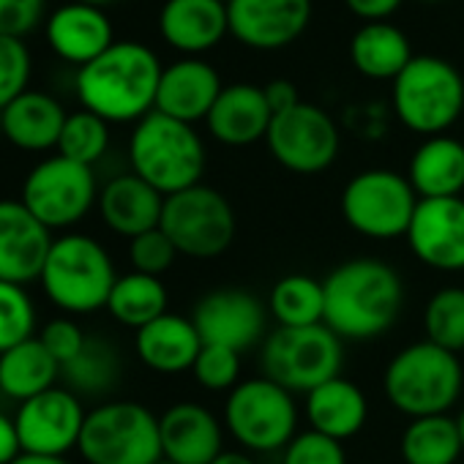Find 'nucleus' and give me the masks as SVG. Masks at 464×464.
I'll return each mask as SVG.
<instances>
[{"mask_svg":"<svg viewBox=\"0 0 464 464\" xmlns=\"http://www.w3.org/2000/svg\"><path fill=\"white\" fill-rule=\"evenodd\" d=\"M218 4H224V6H227V4H229V0H218Z\"/></svg>","mask_w":464,"mask_h":464,"instance_id":"52","label":"nucleus"},{"mask_svg":"<svg viewBox=\"0 0 464 464\" xmlns=\"http://www.w3.org/2000/svg\"><path fill=\"white\" fill-rule=\"evenodd\" d=\"M393 107L410 131L440 137L464 110V80L453 63L437 55H415L393 80Z\"/></svg>","mask_w":464,"mask_h":464,"instance_id":"6","label":"nucleus"},{"mask_svg":"<svg viewBox=\"0 0 464 464\" xmlns=\"http://www.w3.org/2000/svg\"><path fill=\"white\" fill-rule=\"evenodd\" d=\"M20 453H23V445H20L14 418L0 412V464H12Z\"/></svg>","mask_w":464,"mask_h":464,"instance_id":"46","label":"nucleus"},{"mask_svg":"<svg viewBox=\"0 0 464 464\" xmlns=\"http://www.w3.org/2000/svg\"><path fill=\"white\" fill-rule=\"evenodd\" d=\"M461 450L459 420L448 415L412 418L401 434V459L407 464H456Z\"/></svg>","mask_w":464,"mask_h":464,"instance_id":"32","label":"nucleus"},{"mask_svg":"<svg viewBox=\"0 0 464 464\" xmlns=\"http://www.w3.org/2000/svg\"><path fill=\"white\" fill-rule=\"evenodd\" d=\"M53 249V232L23 205L0 199V282L31 285L42 276Z\"/></svg>","mask_w":464,"mask_h":464,"instance_id":"18","label":"nucleus"},{"mask_svg":"<svg viewBox=\"0 0 464 464\" xmlns=\"http://www.w3.org/2000/svg\"><path fill=\"white\" fill-rule=\"evenodd\" d=\"M99 210L112 232L131 241L161 224L164 194H159L140 175L126 172L104 183L99 194Z\"/></svg>","mask_w":464,"mask_h":464,"instance_id":"23","label":"nucleus"},{"mask_svg":"<svg viewBox=\"0 0 464 464\" xmlns=\"http://www.w3.org/2000/svg\"><path fill=\"white\" fill-rule=\"evenodd\" d=\"M194 380L208 391H229L238 385L241 377V353L221 347V344H202L194 366Z\"/></svg>","mask_w":464,"mask_h":464,"instance_id":"38","label":"nucleus"},{"mask_svg":"<svg viewBox=\"0 0 464 464\" xmlns=\"http://www.w3.org/2000/svg\"><path fill=\"white\" fill-rule=\"evenodd\" d=\"M191 323L202 344L244 353L266 336V306L246 290L221 287L197 301Z\"/></svg>","mask_w":464,"mask_h":464,"instance_id":"15","label":"nucleus"},{"mask_svg":"<svg viewBox=\"0 0 464 464\" xmlns=\"http://www.w3.org/2000/svg\"><path fill=\"white\" fill-rule=\"evenodd\" d=\"M66 118L69 112L55 96L44 91H25L6 110H0V131L20 150L44 153L58 148Z\"/></svg>","mask_w":464,"mask_h":464,"instance_id":"24","label":"nucleus"},{"mask_svg":"<svg viewBox=\"0 0 464 464\" xmlns=\"http://www.w3.org/2000/svg\"><path fill=\"white\" fill-rule=\"evenodd\" d=\"M426 4H434V0H426Z\"/></svg>","mask_w":464,"mask_h":464,"instance_id":"53","label":"nucleus"},{"mask_svg":"<svg viewBox=\"0 0 464 464\" xmlns=\"http://www.w3.org/2000/svg\"><path fill=\"white\" fill-rule=\"evenodd\" d=\"M344 353L342 339L323 323L306 328H276L266 336L260 363L268 380L282 388L309 393L339 377Z\"/></svg>","mask_w":464,"mask_h":464,"instance_id":"9","label":"nucleus"},{"mask_svg":"<svg viewBox=\"0 0 464 464\" xmlns=\"http://www.w3.org/2000/svg\"><path fill=\"white\" fill-rule=\"evenodd\" d=\"M72 393L104 396L121 382V355L107 339L88 336L82 353L61 369Z\"/></svg>","mask_w":464,"mask_h":464,"instance_id":"34","label":"nucleus"},{"mask_svg":"<svg viewBox=\"0 0 464 464\" xmlns=\"http://www.w3.org/2000/svg\"><path fill=\"white\" fill-rule=\"evenodd\" d=\"M306 415L312 431H320L342 442L363 429L369 415V401L353 380L339 374L306 393Z\"/></svg>","mask_w":464,"mask_h":464,"instance_id":"27","label":"nucleus"},{"mask_svg":"<svg viewBox=\"0 0 464 464\" xmlns=\"http://www.w3.org/2000/svg\"><path fill=\"white\" fill-rule=\"evenodd\" d=\"M77 4H91V6L104 9V6H110V4H118V0H77Z\"/></svg>","mask_w":464,"mask_h":464,"instance_id":"49","label":"nucleus"},{"mask_svg":"<svg viewBox=\"0 0 464 464\" xmlns=\"http://www.w3.org/2000/svg\"><path fill=\"white\" fill-rule=\"evenodd\" d=\"M159 227L178 255L210 260L224 255L236 241V210L221 191L197 183L164 197Z\"/></svg>","mask_w":464,"mask_h":464,"instance_id":"8","label":"nucleus"},{"mask_svg":"<svg viewBox=\"0 0 464 464\" xmlns=\"http://www.w3.org/2000/svg\"><path fill=\"white\" fill-rule=\"evenodd\" d=\"M271 314L279 320L282 328H306V325H323L325 320V287L323 282L290 274L279 279L268 298Z\"/></svg>","mask_w":464,"mask_h":464,"instance_id":"33","label":"nucleus"},{"mask_svg":"<svg viewBox=\"0 0 464 464\" xmlns=\"http://www.w3.org/2000/svg\"><path fill=\"white\" fill-rule=\"evenodd\" d=\"M20 199L50 232L69 229L88 216L93 202H99L93 167L61 153L50 156L28 172Z\"/></svg>","mask_w":464,"mask_h":464,"instance_id":"12","label":"nucleus"},{"mask_svg":"<svg viewBox=\"0 0 464 464\" xmlns=\"http://www.w3.org/2000/svg\"><path fill=\"white\" fill-rule=\"evenodd\" d=\"M39 282L47 298L66 314H93L107 309L118 274L112 257L96 238L66 232L53 241Z\"/></svg>","mask_w":464,"mask_h":464,"instance_id":"5","label":"nucleus"},{"mask_svg":"<svg viewBox=\"0 0 464 464\" xmlns=\"http://www.w3.org/2000/svg\"><path fill=\"white\" fill-rule=\"evenodd\" d=\"M110 148V123L88 110L69 112L61 140H58V153L80 161L85 167H93Z\"/></svg>","mask_w":464,"mask_h":464,"instance_id":"36","label":"nucleus"},{"mask_svg":"<svg viewBox=\"0 0 464 464\" xmlns=\"http://www.w3.org/2000/svg\"><path fill=\"white\" fill-rule=\"evenodd\" d=\"M44 34L53 53L66 63H74L77 69L88 66L115 44L112 23L104 14V9L91 4H77V0L58 6L47 17Z\"/></svg>","mask_w":464,"mask_h":464,"instance_id":"19","label":"nucleus"},{"mask_svg":"<svg viewBox=\"0 0 464 464\" xmlns=\"http://www.w3.org/2000/svg\"><path fill=\"white\" fill-rule=\"evenodd\" d=\"M156 464H175V461H169V459H159Z\"/></svg>","mask_w":464,"mask_h":464,"instance_id":"51","label":"nucleus"},{"mask_svg":"<svg viewBox=\"0 0 464 464\" xmlns=\"http://www.w3.org/2000/svg\"><path fill=\"white\" fill-rule=\"evenodd\" d=\"M325 287V325L339 339L366 342L382 336L401 314L404 287L401 276L382 260H347L328 274Z\"/></svg>","mask_w":464,"mask_h":464,"instance_id":"1","label":"nucleus"},{"mask_svg":"<svg viewBox=\"0 0 464 464\" xmlns=\"http://www.w3.org/2000/svg\"><path fill=\"white\" fill-rule=\"evenodd\" d=\"M77 448L88 464H156L161 459L159 418L140 401H104L85 415Z\"/></svg>","mask_w":464,"mask_h":464,"instance_id":"7","label":"nucleus"},{"mask_svg":"<svg viewBox=\"0 0 464 464\" xmlns=\"http://www.w3.org/2000/svg\"><path fill=\"white\" fill-rule=\"evenodd\" d=\"M407 244L434 271H464V199H420L407 229Z\"/></svg>","mask_w":464,"mask_h":464,"instance_id":"16","label":"nucleus"},{"mask_svg":"<svg viewBox=\"0 0 464 464\" xmlns=\"http://www.w3.org/2000/svg\"><path fill=\"white\" fill-rule=\"evenodd\" d=\"M282 464H347V456L339 440L309 429L293 437V442L285 448Z\"/></svg>","mask_w":464,"mask_h":464,"instance_id":"41","label":"nucleus"},{"mask_svg":"<svg viewBox=\"0 0 464 464\" xmlns=\"http://www.w3.org/2000/svg\"><path fill=\"white\" fill-rule=\"evenodd\" d=\"M167 287L161 285L159 276L131 271L126 276H118L107 301V312L121 325L140 331L161 314H167Z\"/></svg>","mask_w":464,"mask_h":464,"instance_id":"31","label":"nucleus"},{"mask_svg":"<svg viewBox=\"0 0 464 464\" xmlns=\"http://www.w3.org/2000/svg\"><path fill=\"white\" fill-rule=\"evenodd\" d=\"M426 339L453 355L464 353V290L448 287L429 298L423 312Z\"/></svg>","mask_w":464,"mask_h":464,"instance_id":"35","label":"nucleus"},{"mask_svg":"<svg viewBox=\"0 0 464 464\" xmlns=\"http://www.w3.org/2000/svg\"><path fill=\"white\" fill-rule=\"evenodd\" d=\"M34 72L31 53L23 39L0 36V110H6L17 96L28 91Z\"/></svg>","mask_w":464,"mask_h":464,"instance_id":"39","label":"nucleus"},{"mask_svg":"<svg viewBox=\"0 0 464 464\" xmlns=\"http://www.w3.org/2000/svg\"><path fill=\"white\" fill-rule=\"evenodd\" d=\"M224 423L244 448L271 453L293 442L298 410L293 393L263 374L244 380L229 391L224 404Z\"/></svg>","mask_w":464,"mask_h":464,"instance_id":"10","label":"nucleus"},{"mask_svg":"<svg viewBox=\"0 0 464 464\" xmlns=\"http://www.w3.org/2000/svg\"><path fill=\"white\" fill-rule=\"evenodd\" d=\"M36 306L23 285L0 282V355L34 339Z\"/></svg>","mask_w":464,"mask_h":464,"instance_id":"37","label":"nucleus"},{"mask_svg":"<svg viewBox=\"0 0 464 464\" xmlns=\"http://www.w3.org/2000/svg\"><path fill=\"white\" fill-rule=\"evenodd\" d=\"M418 202L404 175L393 169H366L344 186L342 216L361 236L388 241L407 236Z\"/></svg>","mask_w":464,"mask_h":464,"instance_id":"11","label":"nucleus"},{"mask_svg":"<svg viewBox=\"0 0 464 464\" xmlns=\"http://www.w3.org/2000/svg\"><path fill=\"white\" fill-rule=\"evenodd\" d=\"M175 257H178V249L164 236L161 227H156L150 232H142V236L129 241V260H131L137 274L161 276L164 271L172 268Z\"/></svg>","mask_w":464,"mask_h":464,"instance_id":"40","label":"nucleus"},{"mask_svg":"<svg viewBox=\"0 0 464 464\" xmlns=\"http://www.w3.org/2000/svg\"><path fill=\"white\" fill-rule=\"evenodd\" d=\"M456 420H459V431H461V445H464V410H461V415H459Z\"/></svg>","mask_w":464,"mask_h":464,"instance_id":"50","label":"nucleus"},{"mask_svg":"<svg viewBox=\"0 0 464 464\" xmlns=\"http://www.w3.org/2000/svg\"><path fill=\"white\" fill-rule=\"evenodd\" d=\"M268 148L274 159L298 175H314L328 169L339 156V129L331 115L314 104H295L287 112L274 115L268 129Z\"/></svg>","mask_w":464,"mask_h":464,"instance_id":"13","label":"nucleus"},{"mask_svg":"<svg viewBox=\"0 0 464 464\" xmlns=\"http://www.w3.org/2000/svg\"><path fill=\"white\" fill-rule=\"evenodd\" d=\"M161 63L156 53L140 42H115L107 53L77 72L74 88L82 110L107 123L142 121L156 110L161 82Z\"/></svg>","mask_w":464,"mask_h":464,"instance_id":"2","label":"nucleus"},{"mask_svg":"<svg viewBox=\"0 0 464 464\" xmlns=\"http://www.w3.org/2000/svg\"><path fill=\"white\" fill-rule=\"evenodd\" d=\"M210 464H255V459L241 450H221Z\"/></svg>","mask_w":464,"mask_h":464,"instance_id":"48","label":"nucleus"},{"mask_svg":"<svg viewBox=\"0 0 464 464\" xmlns=\"http://www.w3.org/2000/svg\"><path fill=\"white\" fill-rule=\"evenodd\" d=\"M134 350L148 369L159 374H178L194 366L202 350V339L191 317H178L167 312L137 331Z\"/></svg>","mask_w":464,"mask_h":464,"instance_id":"26","label":"nucleus"},{"mask_svg":"<svg viewBox=\"0 0 464 464\" xmlns=\"http://www.w3.org/2000/svg\"><path fill=\"white\" fill-rule=\"evenodd\" d=\"M344 4L361 20H366V23H382V20H388L401 6V0H344Z\"/></svg>","mask_w":464,"mask_h":464,"instance_id":"44","label":"nucleus"},{"mask_svg":"<svg viewBox=\"0 0 464 464\" xmlns=\"http://www.w3.org/2000/svg\"><path fill=\"white\" fill-rule=\"evenodd\" d=\"M164 42L186 55L216 47L229 34L227 6L218 0H167L159 14Z\"/></svg>","mask_w":464,"mask_h":464,"instance_id":"25","label":"nucleus"},{"mask_svg":"<svg viewBox=\"0 0 464 464\" xmlns=\"http://www.w3.org/2000/svg\"><path fill=\"white\" fill-rule=\"evenodd\" d=\"M410 186L420 199L461 197L464 191V142L453 137H429L410 159Z\"/></svg>","mask_w":464,"mask_h":464,"instance_id":"28","label":"nucleus"},{"mask_svg":"<svg viewBox=\"0 0 464 464\" xmlns=\"http://www.w3.org/2000/svg\"><path fill=\"white\" fill-rule=\"evenodd\" d=\"M221 91V80L210 63L199 58H186L161 72L156 112L194 126L197 121L208 118Z\"/></svg>","mask_w":464,"mask_h":464,"instance_id":"21","label":"nucleus"},{"mask_svg":"<svg viewBox=\"0 0 464 464\" xmlns=\"http://www.w3.org/2000/svg\"><path fill=\"white\" fill-rule=\"evenodd\" d=\"M85 415L80 396L58 385L23 401L14 415L23 453L66 456L80 445Z\"/></svg>","mask_w":464,"mask_h":464,"instance_id":"14","label":"nucleus"},{"mask_svg":"<svg viewBox=\"0 0 464 464\" xmlns=\"http://www.w3.org/2000/svg\"><path fill=\"white\" fill-rule=\"evenodd\" d=\"M131 172L169 197L199 183L205 172V145L191 123L161 112H148L137 121L129 140Z\"/></svg>","mask_w":464,"mask_h":464,"instance_id":"3","label":"nucleus"},{"mask_svg":"<svg viewBox=\"0 0 464 464\" xmlns=\"http://www.w3.org/2000/svg\"><path fill=\"white\" fill-rule=\"evenodd\" d=\"M44 17V0H0V36H28Z\"/></svg>","mask_w":464,"mask_h":464,"instance_id":"43","label":"nucleus"},{"mask_svg":"<svg viewBox=\"0 0 464 464\" xmlns=\"http://www.w3.org/2000/svg\"><path fill=\"white\" fill-rule=\"evenodd\" d=\"M229 34L252 50H282L312 23V0H229Z\"/></svg>","mask_w":464,"mask_h":464,"instance_id":"17","label":"nucleus"},{"mask_svg":"<svg viewBox=\"0 0 464 464\" xmlns=\"http://www.w3.org/2000/svg\"><path fill=\"white\" fill-rule=\"evenodd\" d=\"M161 459L175 464H210L221 448V423L197 401H178L159 415Z\"/></svg>","mask_w":464,"mask_h":464,"instance_id":"20","label":"nucleus"},{"mask_svg":"<svg viewBox=\"0 0 464 464\" xmlns=\"http://www.w3.org/2000/svg\"><path fill=\"white\" fill-rule=\"evenodd\" d=\"M271 121H274V112L268 107L266 91L257 85H246V82L227 85L205 118L213 140L229 148L255 145L257 140L268 137Z\"/></svg>","mask_w":464,"mask_h":464,"instance_id":"22","label":"nucleus"},{"mask_svg":"<svg viewBox=\"0 0 464 464\" xmlns=\"http://www.w3.org/2000/svg\"><path fill=\"white\" fill-rule=\"evenodd\" d=\"M263 91H266V99H268V107H271L274 115L287 112V110H293L295 104H301L298 88H295L290 80H274V82H268Z\"/></svg>","mask_w":464,"mask_h":464,"instance_id":"45","label":"nucleus"},{"mask_svg":"<svg viewBox=\"0 0 464 464\" xmlns=\"http://www.w3.org/2000/svg\"><path fill=\"white\" fill-rule=\"evenodd\" d=\"M461 385L464 366L459 355L431 344L429 339L396 353L382 377L388 401L410 418L448 415L461 396Z\"/></svg>","mask_w":464,"mask_h":464,"instance_id":"4","label":"nucleus"},{"mask_svg":"<svg viewBox=\"0 0 464 464\" xmlns=\"http://www.w3.org/2000/svg\"><path fill=\"white\" fill-rule=\"evenodd\" d=\"M12 464H69L66 456H42V453H20Z\"/></svg>","mask_w":464,"mask_h":464,"instance_id":"47","label":"nucleus"},{"mask_svg":"<svg viewBox=\"0 0 464 464\" xmlns=\"http://www.w3.org/2000/svg\"><path fill=\"white\" fill-rule=\"evenodd\" d=\"M58 377H61V363L47 353L39 336L0 355V393L20 404L55 388Z\"/></svg>","mask_w":464,"mask_h":464,"instance_id":"30","label":"nucleus"},{"mask_svg":"<svg viewBox=\"0 0 464 464\" xmlns=\"http://www.w3.org/2000/svg\"><path fill=\"white\" fill-rule=\"evenodd\" d=\"M410 42L404 31L391 23H366L355 31L350 42V61L353 66L372 80H396L407 63L412 61Z\"/></svg>","mask_w":464,"mask_h":464,"instance_id":"29","label":"nucleus"},{"mask_svg":"<svg viewBox=\"0 0 464 464\" xmlns=\"http://www.w3.org/2000/svg\"><path fill=\"white\" fill-rule=\"evenodd\" d=\"M39 342L47 347V353H50V355L61 363V369H63L69 361H74V358L82 353L88 336L82 334V328H80L72 317H55V320H50V323L39 331Z\"/></svg>","mask_w":464,"mask_h":464,"instance_id":"42","label":"nucleus"}]
</instances>
